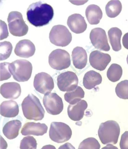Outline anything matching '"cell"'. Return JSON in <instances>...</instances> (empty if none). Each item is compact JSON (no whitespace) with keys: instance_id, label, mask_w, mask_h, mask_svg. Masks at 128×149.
I'll return each instance as SVG.
<instances>
[{"instance_id":"1","label":"cell","mask_w":128,"mask_h":149,"mask_svg":"<svg viewBox=\"0 0 128 149\" xmlns=\"http://www.w3.org/2000/svg\"><path fill=\"white\" fill-rule=\"evenodd\" d=\"M27 19L30 24L36 27L47 25L53 19L54 11L52 6L41 2L33 3L28 7Z\"/></svg>"},{"instance_id":"2","label":"cell","mask_w":128,"mask_h":149,"mask_svg":"<svg viewBox=\"0 0 128 149\" xmlns=\"http://www.w3.org/2000/svg\"><path fill=\"white\" fill-rule=\"evenodd\" d=\"M22 107L23 115L28 120L37 121L42 120L45 116V110L39 99L34 95H28L23 101Z\"/></svg>"},{"instance_id":"3","label":"cell","mask_w":128,"mask_h":149,"mask_svg":"<svg viewBox=\"0 0 128 149\" xmlns=\"http://www.w3.org/2000/svg\"><path fill=\"white\" fill-rule=\"evenodd\" d=\"M120 133L119 125L115 120H110L102 123L98 130V135L104 145L117 143Z\"/></svg>"},{"instance_id":"4","label":"cell","mask_w":128,"mask_h":149,"mask_svg":"<svg viewBox=\"0 0 128 149\" xmlns=\"http://www.w3.org/2000/svg\"><path fill=\"white\" fill-rule=\"evenodd\" d=\"M9 71L14 79L19 82L28 81L31 76L32 66L29 61L19 59L10 63Z\"/></svg>"},{"instance_id":"5","label":"cell","mask_w":128,"mask_h":149,"mask_svg":"<svg viewBox=\"0 0 128 149\" xmlns=\"http://www.w3.org/2000/svg\"><path fill=\"white\" fill-rule=\"evenodd\" d=\"M9 31L13 36L22 37L28 33V27L23 20L22 15L18 11H12L8 17Z\"/></svg>"},{"instance_id":"6","label":"cell","mask_w":128,"mask_h":149,"mask_svg":"<svg viewBox=\"0 0 128 149\" xmlns=\"http://www.w3.org/2000/svg\"><path fill=\"white\" fill-rule=\"evenodd\" d=\"M72 130L67 124L62 122H52L50 125L49 137L50 139L57 143L67 142L71 138Z\"/></svg>"},{"instance_id":"7","label":"cell","mask_w":128,"mask_h":149,"mask_svg":"<svg viewBox=\"0 0 128 149\" xmlns=\"http://www.w3.org/2000/svg\"><path fill=\"white\" fill-rule=\"evenodd\" d=\"M72 38V33L65 26H54L50 31L49 39L51 43L55 46L65 47L70 43Z\"/></svg>"},{"instance_id":"8","label":"cell","mask_w":128,"mask_h":149,"mask_svg":"<svg viewBox=\"0 0 128 149\" xmlns=\"http://www.w3.org/2000/svg\"><path fill=\"white\" fill-rule=\"evenodd\" d=\"M50 67L53 69L61 70L68 68L71 65L70 56L68 52L57 49L51 52L49 57Z\"/></svg>"},{"instance_id":"9","label":"cell","mask_w":128,"mask_h":149,"mask_svg":"<svg viewBox=\"0 0 128 149\" xmlns=\"http://www.w3.org/2000/svg\"><path fill=\"white\" fill-rule=\"evenodd\" d=\"M43 103L47 112L50 114L58 115L64 109L62 98L55 93H48L44 95Z\"/></svg>"},{"instance_id":"10","label":"cell","mask_w":128,"mask_h":149,"mask_svg":"<svg viewBox=\"0 0 128 149\" xmlns=\"http://www.w3.org/2000/svg\"><path fill=\"white\" fill-rule=\"evenodd\" d=\"M78 83V77L73 72L68 71L63 72L57 78L58 87L62 91H73L77 87Z\"/></svg>"},{"instance_id":"11","label":"cell","mask_w":128,"mask_h":149,"mask_svg":"<svg viewBox=\"0 0 128 149\" xmlns=\"http://www.w3.org/2000/svg\"><path fill=\"white\" fill-rule=\"evenodd\" d=\"M33 86L37 91L45 95L52 91L54 88V83L49 74L41 72L35 76Z\"/></svg>"},{"instance_id":"12","label":"cell","mask_w":128,"mask_h":149,"mask_svg":"<svg viewBox=\"0 0 128 149\" xmlns=\"http://www.w3.org/2000/svg\"><path fill=\"white\" fill-rule=\"evenodd\" d=\"M90 39L93 46L100 50L108 52L110 50L105 31L100 28L92 30L90 33Z\"/></svg>"},{"instance_id":"13","label":"cell","mask_w":128,"mask_h":149,"mask_svg":"<svg viewBox=\"0 0 128 149\" xmlns=\"http://www.w3.org/2000/svg\"><path fill=\"white\" fill-rule=\"evenodd\" d=\"M111 61V56L99 50H95L90 53L89 61L94 69L100 71L105 70Z\"/></svg>"},{"instance_id":"14","label":"cell","mask_w":128,"mask_h":149,"mask_svg":"<svg viewBox=\"0 0 128 149\" xmlns=\"http://www.w3.org/2000/svg\"><path fill=\"white\" fill-rule=\"evenodd\" d=\"M35 52L34 44L29 40H20L15 46V55L20 57L29 58L33 56Z\"/></svg>"},{"instance_id":"15","label":"cell","mask_w":128,"mask_h":149,"mask_svg":"<svg viewBox=\"0 0 128 149\" xmlns=\"http://www.w3.org/2000/svg\"><path fill=\"white\" fill-rule=\"evenodd\" d=\"M67 23L71 30L77 34L84 32L87 29V24L84 17L80 14L71 15L68 18Z\"/></svg>"},{"instance_id":"16","label":"cell","mask_w":128,"mask_h":149,"mask_svg":"<svg viewBox=\"0 0 128 149\" xmlns=\"http://www.w3.org/2000/svg\"><path fill=\"white\" fill-rule=\"evenodd\" d=\"M21 92L20 84L17 83H6L1 87V94L6 99H17L20 97Z\"/></svg>"},{"instance_id":"17","label":"cell","mask_w":128,"mask_h":149,"mask_svg":"<svg viewBox=\"0 0 128 149\" xmlns=\"http://www.w3.org/2000/svg\"><path fill=\"white\" fill-rule=\"evenodd\" d=\"M47 127L45 124L28 122L23 125L21 133L23 136H42L47 133Z\"/></svg>"},{"instance_id":"18","label":"cell","mask_w":128,"mask_h":149,"mask_svg":"<svg viewBox=\"0 0 128 149\" xmlns=\"http://www.w3.org/2000/svg\"><path fill=\"white\" fill-rule=\"evenodd\" d=\"M87 107V103L84 100H81L74 104H70L67 109L70 119L74 121L81 120L83 117L85 110Z\"/></svg>"},{"instance_id":"19","label":"cell","mask_w":128,"mask_h":149,"mask_svg":"<svg viewBox=\"0 0 128 149\" xmlns=\"http://www.w3.org/2000/svg\"><path fill=\"white\" fill-rule=\"evenodd\" d=\"M72 58L73 65L76 68L81 70L86 67L88 61L87 54L83 48L77 47L74 49Z\"/></svg>"},{"instance_id":"20","label":"cell","mask_w":128,"mask_h":149,"mask_svg":"<svg viewBox=\"0 0 128 149\" xmlns=\"http://www.w3.org/2000/svg\"><path fill=\"white\" fill-rule=\"evenodd\" d=\"M19 106L16 102L6 101L1 105V114L6 118H14L19 114Z\"/></svg>"},{"instance_id":"21","label":"cell","mask_w":128,"mask_h":149,"mask_svg":"<svg viewBox=\"0 0 128 149\" xmlns=\"http://www.w3.org/2000/svg\"><path fill=\"white\" fill-rule=\"evenodd\" d=\"M22 123L20 120H14L6 123L3 128V133L9 139H14L17 137Z\"/></svg>"},{"instance_id":"22","label":"cell","mask_w":128,"mask_h":149,"mask_svg":"<svg viewBox=\"0 0 128 149\" xmlns=\"http://www.w3.org/2000/svg\"><path fill=\"white\" fill-rule=\"evenodd\" d=\"M102 78L99 72L90 70L86 72L83 79V85L85 88L89 90L95 88L102 83Z\"/></svg>"},{"instance_id":"23","label":"cell","mask_w":128,"mask_h":149,"mask_svg":"<svg viewBox=\"0 0 128 149\" xmlns=\"http://www.w3.org/2000/svg\"><path fill=\"white\" fill-rule=\"evenodd\" d=\"M85 15L89 23L94 25L99 23L103 17V12L99 6L94 4L90 5L86 8Z\"/></svg>"},{"instance_id":"24","label":"cell","mask_w":128,"mask_h":149,"mask_svg":"<svg viewBox=\"0 0 128 149\" xmlns=\"http://www.w3.org/2000/svg\"><path fill=\"white\" fill-rule=\"evenodd\" d=\"M108 35L110 42L114 51L118 52L121 50V39L122 31L118 28L114 27L109 30Z\"/></svg>"},{"instance_id":"25","label":"cell","mask_w":128,"mask_h":149,"mask_svg":"<svg viewBox=\"0 0 128 149\" xmlns=\"http://www.w3.org/2000/svg\"><path fill=\"white\" fill-rule=\"evenodd\" d=\"M85 92L80 86H77L76 89L72 92H68L65 94L64 98L70 104H74L81 101L84 97Z\"/></svg>"},{"instance_id":"26","label":"cell","mask_w":128,"mask_h":149,"mask_svg":"<svg viewBox=\"0 0 128 149\" xmlns=\"http://www.w3.org/2000/svg\"><path fill=\"white\" fill-rule=\"evenodd\" d=\"M105 9L106 13L108 17H116L122 11V4L118 0H112L107 4Z\"/></svg>"},{"instance_id":"27","label":"cell","mask_w":128,"mask_h":149,"mask_svg":"<svg viewBox=\"0 0 128 149\" xmlns=\"http://www.w3.org/2000/svg\"><path fill=\"white\" fill-rule=\"evenodd\" d=\"M122 67L116 63L111 64L107 72V76L109 80L113 82L119 81L122 77Z\"/></svg>"},{"instance_id":"28","label":"cell","mask_w":128,"mask_h":149,"mask_svg":"<svg viewBox=\"0 0 128 149\" xmlns=\"http://www.w3.org/2000/svg\"><path fill=\"white\" fill-rule=\"evenodd\" d=\"M116 95L121 99H128V80H123L119 83L115 88Z\"/></svg>"},{"instance_id":"29","label":"cell","mask_w":128,"mask_h":149,"mask_svg":"<svg viewBox=\"0 0 128 149\" xmlns=\"http://www.w3.org/2000/svg\"><path fill=\"white\" fill-rule=\"evenodd\" d=\"M100 147V144L96 139L89 138L81 142L78 149H99Z\"/></svg>"},{"instance_id":"30","label":"cell","mask_w":128,"mask_h":149,"mask_svg":"<svg viewBox=\"0 0 128 149\" xmlns=\"http://www.w3.org/2000/svg\"><path fill=\"white\" fill-rule=\"evenodd\" d=\"M13 50L12 44L8 41L1 42V61L6 60L11 55Z\"/></svg>"},{"instance_id":"31","label":"cell","mask_w":128,"mask_h":149,"mask_svg":"<svg viewBox=\"0 0 128 149\" xmlns=\"http://www.w3.org/2000/svg\"><path fill=\"white\" fill-rule=\"evenodd\" d=\"M37 141L32 136L24 137L21 141L20 149H37Z\"/></svg>"},{"instance_id":"32","label":"cell","mask_w":128,"mask_h":149,"mask_svg":"<svg viewBox=\"0 0 128 149\" xmlns=\"http://www.w3.org/2000/svg\"><path fill=\"white\" fill-rule=\"evenodd\" d=\"M10 63H1V81L8 79L11 77V74L9 71Z\"/></svg>"},{"instance_id":"33","label":"cell","mask_w":128,"mask_h":149,"mask_svg":"<svg viewBox=\"0 0 128 149\" xmlns=\"http://www.w3.org/2000/svg\"><path fill=\"white\" fill-rule=\"evenodd\" d=\"M121 149H128V131H126L122 135L120 142Z\"/></svg>"},{"instance_id":"34","label":"cell","mask_w":128,"mask_h":149,"mask_svg":"<svg viewBox=\"0 0 128 149\" xmlns=\"http://www.w3.org/2000/svg\"><path fill=\"white\" fill-rule=\"evenodd\" d=\"M1 40L4 39L8 37L9 33L8 31L7 25L4 22L1 20Z\"/></svg>"},{"instance_id":"35","label":"cell","mask_w":128,"mask_h":149,"mask_svg":"<svg viewBox=\"0 0 128 149\" xmlns=\"http://www.w3.org/2000/svg\"><path fill=\"white\" fill-rule=\"evenodd\" d=\"M122 44L124 47L128 50V32L125 33L122 38Z\"/></svg>"},{"instance_id":"36","label":"cell","mask_w":128,"mask_h":149,"mask_svg":"<svg viewBox=\"0 0 128 149\" xmlns=\"http://www.w3.org/2000/svg\"><path fill=\"white\" fill-rule=\"evenodd\" d=\"M58 149H76L70 143H66L62 145Z\"/></svg>"},{"instance_id":"37","label":"cell","mask_w":128,"mask_h":149,"mask_svg":"<svg viewBox=\"0 0 128 149\" xmlns=\"http://www.w3.org/2000/svg\"><path fill=\"white\" fill-rule=\"evenodd\" d=\"M102 149H118L116 146H113V145L109 144L106 146L103 147Z\"/></svg>"},{"instance_id":"38","label":"cell","mask_w":128,"mask_h":149,"mask_svg":"<svg viewBox=\"0 0 128 149\" xmlns=\"http://www.w3.org/2000/svg\"><path fill=\"white\" fill-rule=\"evenodd\" d=\"M41 149H56L55 146L51 145H46L44 146Z\"/></svg>"},{"instance_id":"39","label":"cell","mask_w":128,"mask_h":149,"mask_svg":"<svg viewBox=\"0 0 128 149\" xmlns=\"http://www.w3.org/2000/svg\"><path fill=\"white\" fill-rule=\"evenodd\" d=\"M127 63L128 64V55L127 56Z\"/></svg>"}]
</instances>
